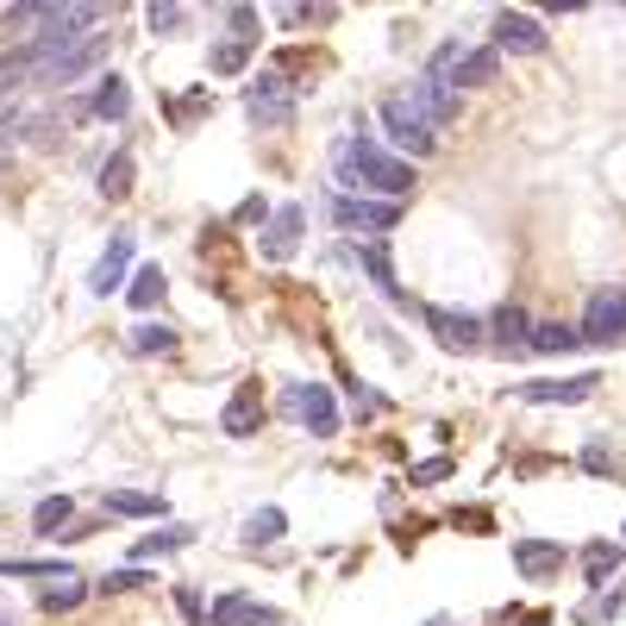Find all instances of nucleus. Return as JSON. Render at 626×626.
<instances>
[{
	"label": "nucleus",
	"instance_id": "obj_1",
	"mask_svg": "<svg viewBox=\"0 0 626 626\" xmlns=\"http://www.w3.org/2000/svg\"><path fill=\"white\" fill-rule=\"evenodd\" d=\"M107 20V7L100 0H82V7H13L7 13V25H20V32H32V45H70V38H88L95 25Z\"/></svg>",
	"mask_w": 626,
	"mask_h": 626
},
{
	"label": "nucleus",
	"instance_id": "obj_2",
	"mask_svg": "<svg viewBox=\"0 0 626 626\" xmlns=\"http://www.w3.org/2000/svg\"><path fill=\"white\" fill-rule=\"evenodd\" d=\"M339 170H345L351 182H364V188H382L389 200H401L407 188H414V163L389 157L376 138H351V145L339 150Z\"/></svg>",
	"mask_w": 626,
	"mask_h": 626
},
{
	"label": "nucleus",
	"instance_id": "obj_3",
	"mask_svg": "<svg viewBox=\"0 0 626 626\" xmlns=\"http://www.w3.org/2000/svg\"><path fill=\"white\" fill-rule=\"evenodd\" d=\"M107 45L113 38H100V32H88V38H70V45H32V82H75L82 70H95L100 57H107Z\"/></svg>",
	"mask_w": 626,
	"mask_h": 626
},
{
	"label": "nucleus",
	"instance_id": "obj_4",
	"mask_svg": "<svg viewBox=\"0 0 626 626\" xmlns=\"http://www.w3.org/2000/svg\"><path fill=\"white\" fill-rule=\"evenodd\" d=\"M382 132H389V145L414 150V157H432V145H439V138H432L439 125L426 120V113H420V107H414V100H407V95L382 100Z\"/></svg>",
	"mask_w": 626,
	"mask_h": 626
},
{
	"label": "nucleus",
	"instance_id": "obj_5",
	"mask_svg": "<svg viewBox=\"0 0 626 626\" xmlns=\"http://www.w3.org/2000/svg\"><path fill=\"white\" fill-rule=\"evenodd\" d=\"M582 345H626V289H596L589 295Z\"/></svg>",
	"mask_w": 626,
	"mask_h": 626
},
{
	"label": "nucleus",
	"instance_id": "obj_6",
	"mask_svg": "<svg viewBox=\"0 0 626 626\" xmlns=\"http://www.w3.org/2000/svg\"><path fill=\"white\" fill-rule=\"evenodd\" d=\"M332 225H339V232H389V225H401V200L332 195Z\"/></svg>",
	"mask_w": 626,
	"mask_h": 626
},
{
	"label": "nucleus",
	"instance_id": "obj_7",
	"mask_svg": "<svg viewBox=\"0 0 626 626\" xmlns=\"http://www.w3.org/2000/svg\"><path fill=\"white\" fill-rule=\"evenodd\" d=\"M289 414H295L314 439H332V432H339V401H332V389H320V382H295V389H289Z\"/></svg>",
	"mask_w": 626,
	"mask_h": 626
},
{
	"label": "nucleus",
	"instance_id": "obj_8",
	"mask_svg": "<svg viewBox=\"0 0 626 626\" xmlns=\"http://www.w3.org/2000/svg\"><path fill=\"white\" fill-rule=\"evenodd\" d=\"M495 50H514V57H539L545 50V25L532 20V13H495Z\"/></svg>",
	"mask_w": 626,
	"mask_h": 626
},
{
	"label": "nucleus",
	"instance_id": "obj_9",
	"mask_svg": "<svg viewBox=\"0 0 626 626\" xmlns=\"http://www.w3.org/2000/svg\"><path fill=\"white\" fill-rule=\"evenodd\" d=\"M132 250H138V238H132V232H120L113 245L100 250V263L88 270V289H95V295H113V289L125 282V270H132Z\"/></svg>",
	"mask_w": 626,
	"mask_h": 626
},
{
	"label": "nucleus",
	"instance_id": "obj_10",
	"mask_svg": "<svg viewBox=\"0 0 626 626\" xmlns=\"http://www.w3.org/2000/svg\"><path fill=\"white\" fill-rule=\"evenodd\" d=\"M426 332L445 351H476V339H482V326H476L470 314H451V307H432V314H426Z\"/></svg>",
	"mask_w": 626,
	"mask_h": 626
},
{
	"label": "nucleus",
	"instance_id": "obj_11",
	"mask_svg": "<svg viewBox=\"0 0 626 626\" xmlns=\"http://www.w3.org/2000/svg\"><path fill=\"white\" fill-rule=\"evenodd\" d=\"M200 626H282V614H275V607H257V601H245V596H220Z\"/></svg>",
	"mask_w": 626,
	"mask_h": 626
},
{
	"label": "nucleus",
	"instance_id": "obj_12",
	"mask_svg": "<svg viewBox=\"0 0 626 626\" xmlns=\"http://www.w3.org/2000/svg\"><path fill=\"white\" fill-rule=\"evenodd\" d=\"M589 389H601L596 376H570V382H526L520 395L532 407H576V401H589Z\"/></svg>",
	"mask_w": 626,
	"mask_h": 626
},
{
	"label": "nucleus",
	"instance_id": "obj_13",
	"mask_svg": "<svg viewBox=\"0 0 626 626\" xmlns=\"http://www.w3.org/2000/svg\"><path fill=\"white\" fill-rule=\"evenodd\" d=\"M295 245H300V207H275L270 232H263V257H270V263H289Z\"/></svg>",
	"mask_w": 626,
	"mask_h": 626
},
{
	"label": "nucleus",
	"instance_id": "obj_14",
	"mask_svg": "<svg viewBox=\"0 0 626 626\" xmlns=\"http://www.w3.org/2000/svg\"><path fill=\"white\" fill-rule=\"evenodd\" d=\"M407 100H414V107H420L432 125H445L451 113H457V88H451L445 75H426V82H420V88H414Z\"/></svg>",
	"mask_w": 626,
	"mask_h": 626
},
{
	"label": "nucleus",
	"instance_id": "obj_15",
	"mask_svg": "<svg viewBox=\"0 0 626 626\" xmlns=\"http://www.w3.org/2000/svg\"><path fill=\"white\" fill-rule=\"evenodd\" d=\"M245 107H250V120H263V125H282V120H289V95H282V82H275V75H263V82L250 88Z\"/></svg>",
	"mask_w": 626,
	"mask_h": 626
},
{
	"label": "nucleus",
	"instance_id": "obj_16",
	"mask_svg": "<svg viewBox=\"0 0 626 626\" xmlns=\"http://www.w3.org/2000/svg\"><path fill=\"white\" fill-rule=\"evenodd\" d=\"M514 564L526 576H551L564 564V545H551V539H514Z\"/></svg>",
	"mask_w": 626,
	"mask_h": 626
},
{
	"label": "nucleus",
	"instance_id": "obj_17",
	"mask_svg": "<svg viewBox=\"0 0 626 626\" xmlns=\"http://www.w3.org/2000/svg\"><path fill=\"white\" fill-rule=\"evenodd\" d=\"M495 75H501V50H470L457 63V75H451V88H489Z\"/></svg>",
	"mask_w": 626,
	"mask_h": 626
},
{
	"label": "nucleus",
	"instance_id": "obj_18",
	"mask_svg": "<svg viewBox=\"0 0 626 626\" xmlns=\"http://www.w3.org/2000/svg\"><path fill=\"white\" fill-rule=\"evenodd\" d=\"M107 514H125V520H157V514H163V495H138V489H107Z\"/></svg>",
	"mask_w": 626,
	"mask_h": 626
},
{
	"label": "nucleus",
	"instance_id": "obj_19",
	"mask_svg": "<svg viewBox=\"0 0 626 626\" xmlns=\"http://www.w3.org/2000/svg\"><path fill=\"white\" fill-rule=\"evenodd\" d=\"M495 339H501V351H532V320H526L520 307H501V314H495Z\"/></svg>",
	"mask_w": 626,
	"mask_h": 626
},
{
	"label": "nucleus",
	"instance_id": "obj_20",
	"mask_svg": "<svg viewBox=\"0 0 626 626\" xmlns=\"http://www.w3.org/2000/svg\"><path fill=\"white\" fill-rule=\"evenodd\" d=\"M125 107H132L125 82H120V75H100V82H95V120H125Z\"/></svg>",
	"mask_w": 626,
	"mask_h": 626
},
{
	"label": "nucleus",
	"instance_id": "obj_21",
	"mask_svg": "<svg viewBox=\"0 0 626 626\" xmlns=\"http://www.w3.org/2000/svg\"><path fill=\"white\" fill-rule=\"evenodd\" d=\"M282 507H257V514H250L245 520V545H275V539H282Z\"/></svg>",
	"mask_w": 626,
	"mask_h": 626
},
{
	"label": "nucleus",
	"instance_id": "obj_22",
	"mask_svg": "<svg viewBox=\"0 0 626 626\" xmlns=\"http://www.w3.org/2000/svg\"><path fill=\"white\" fill-rule=\"evenodd\" d=\"M188 539H195L188 526H163V532H150V539H138V545H132V557L145 564V557H157V551H182Z\"/></svg>",
	"mask_w": 626,
	"mask_h": 626
},
{
	"label": "nucleus",
	"instance_id": "obj_23",
	"mask_svg": "<svg viewBox=\"0 0 626 626\" xmlns=\"http://www.w3.org/2000/svg\"><path fill=\"white\" fill-rule=\"evenodd\" d=\"M163 289H170V282H163V270H157V263H145V270L132 275V289H125V295H132V307H157V300H163Z\"/></svg>",
	"mask_w": 626,
	"mask_h": 626
},
{
	"label": "nucleus",
	"instance_id": "obj_24",
	"mask_svg": "<svg viewBox=\"0 0 626 626\" xmlns=\"http://www.w3.org/2000/svg\"><path fill=\"white\" fill-rule=\"evenodd\" d=\"M582 570H589V582H607V576L621 570V545H607V539H596V545L582 551Z\"/></svg>",
	"mask_w": 626,
	"mask_h": 626
},
{
	"label": "nucleus",
	"instance_id": "obj_25",
	"mask_svg": "<svg viewBox=\"0 0 626 626\" xmlns=\"http://www.w3.org/2000/svg\"><path fill=\"white\" fill-rule=\"evenodd\" d=\"M576 345H582V332H570V326H539L532 332V351H545V357H564Z\"/></svg>",
	"mask_w": 626,
	"mask_h": 626
},
{
	"label": "nucleus",
	"instance_id": "obj_26",
	"mask_svg": "<svg viewBox=\"0 0 626 626\" xmlns=\"http://www.w3.org/2000/svg\"><path fill=\"white\" fill-rule=\"evenodd\" d=\"M100 195H107V200H125V195H132V157H125V150L107 163V170H100Z\"/></svg>",
	"mask_w": 626,
	"mask_h": 626
},
{
	"label": "nucleus",
	"instance_id": "obj_27",
	"mask_svg": "<svg viewBox=\"0 0 626 626\" xmlns=\"http://www.w3.org/2000/svg\"><path fill=\"white\" fill-rule=\"evenodd\" d=\"M250 426H257V389H245V395L225 407V432H232V439H245Z\"/></svg>",
	"mask_w": 626,
	"mask_h": 626
},
{
	"label": "nucleus",
	"instance_id": "obj_28",
	"mask_svg": "<svg viewBox=\"0 0 626 626\" xmlns=\"http://www.w3.org/2000/svg\"><path fill=\"white\" fill-rule=\"evenodd\" d=\"M357 263H364V270L376 275V289L401 295V289H395V270H389V250H382V245H364V250H357Z\"/></svg>",
	"mask_w": 626,
	"mask_h": 626
},
{
	"label": "nucleus",
	"instance_id": "obj_29",
	"mask_svg": "<svg viewBox=\"0 0 626 626\" xmlns=\"http://www.w3.org/2000/svg\"><path fill=\"white\" fill-rule=\"evenodd\" d=\"M82 596H88V589H82V576H63V582L45 596V614H70V607H82Z\"/></svg>",
	"mask_w": 626,
	"mask_h": 626
},
{
	"label": "nucleus",
	"instance_id": "obj_30",
	"mask_svg": "<svg viewBox=\"0 0 626 626\" xmlns=\"http://www.w3.org/2000/svg\"><path fill=\"white\" fill-rule=\"evenodd\" d=\"M132 351H138V357H157V351H175V332H170V326H138V332H132Z\"/></svg>",
	"mask_w": 626,
	"mask_h": 626
},
{
	"label": "nucleus",
	"instance_id": "obj_31",
	"mask_svg": "<svg viewBox=\"0 0 626 626\" xmlns=\"http://www.w3.org/2000/svg\"><path fill=\"white\" fill-rule=\"evenodd\" d=\"M70 514H75V501H70V495H50V501H38L32 526H38V532H57V526L70 520Z\"/></svg>",
	"mask_w": 626,
	"mask_h": 626
},
{
	"label": "nucleus",
	"instance_id": "obj_32",
	"mask_svg": "<svg viewBox=\"0 0 626 626\" xmlns=\"http://www.w3.org/2000/svg\"><path fill=\"white\" fill-rule=\"evenodd\" d=\"M0 576H25V582H32V576H50V582H63V564H38V557H13V564H0Z\"/></svg>",
	"mask_w": 626,
	"mask_h": 626
},
{
	"label": "nucleus",
	"instance_id": "obj_33",
	"mask_svg": "<svg viewBox=\"0 0 626 626\" xmlns=\"http://www.w3.org/2000/svg\"><path fill=\"white\" fill-rule=\"evenodd\" d=\"M207 63H213V75H238V70H245V45H220Z\"/></svg>",
	"mask_w": 626,
	"mask_h": 626
},
{
	"label": "nucleus",
	"instance_id": "obj_34",
	"mask_svg": "<svg viewBox=\"0 0 626 626\" xmlns=\"http://www.w3.org/2000/svg\"><path fill=\"white\" fill-rule=\"evenodd\" d=\"M145 20H150V32H182V25H188V13H182V7H150Z\"/></svg>",
	"mask_w": 626,
	"mask_h": 626
},
{
	"label": "nucleus",
	"instance_id": "obj_35",
	"mask_svg": "<svg viewBox=\"0 0 626 626\" xmlns=\"http://www.w3.org/2000/svg\"><path fill=\"white\" fill-rule=\"evenodd\" d=\"M445 476H451V457H432V464L414 470V482H445Z\"/></svg>",
	"mask_w": 626,
	"mask_h": 626
},
{
	"label": "nucleus",
	"instance_id": "obj_36",
	"mask_svg": "<svg viewBox=\"0 0 626 626\" xmlns=\"http://www.w3.org/2000/svg\"><path fill=\"white\" fill-rule=\"evenodd\" d=\"M100 589H107V596H113V589H145V570H120V576H107Z\"/></svg>",
	"mask_w": 626,
	"mask_h": 626
},
{
	"label": "nucleus",
	"instance_id": "obj_37",
	"mask_svg": "<svg viewBox=\"0 0 626 626\" xmlns=\"http://www.w3.org/2000/svg\"><path fill=\"white\" fill-rule=\"evenodd\" d=\"M175 601H182V614H188V621H207V614H200V596H195V589H175Z\"/></svg>",
	"mask_w": 626,
	"mask_h": 626
},
{
	"label": "nucleus",
	"instance_id": "obj_38",
	"mask_svg": "<svg viewBox=\"0 0 626 626\" xmlns=\"http://www.w3.org/2000/svg\"><path fill=\"white\" fill-rule=\"evenodd\" d=\"M582 470H614V464H607V451H601V445H589V451H582Z\"/></svg>",
	"mask_w": 626,
	"mask_h": 626
},
{
	"label": "nucleus",
	"instance_id": "obj_39",
	"mask_svg": "<svg viewBox=\"0 0 626 626\" xmlns=\"http://www.w3.org/2000/svg\"><path fill=\"white\" fill-rule=\"evenodd\" d=\"M0 120H13V95H0Z\"/></svg>",
	"mask_w": 626,
	"mask_h": 626
},
{
	"label": "nucleus",
	"instance_id": "obj_40",
	"mask_svg": "<svg viewBox=\"0 0 626 626\" xmlns=\"http://www.w3.org/2000/svg\"><path fill=\"white\" fill-rule=\"evenodd\" d=\"M621 539H626V526H621Z\"/></svg>",
	"mask_w": 626,
	"mask_h": 626
},
{
	"label": "nucleus",
	"instance_id": "obj_41",
	"mask_svg": "<svg viewBox=\"0 0 626 626\" xmlns=\"http://www.w3.org/2000/svg\"><path fill=\"white\" fill-rule=\"evenodd\" d=\"M0 626H7V621H0Z\"/></svg>",
	"mask_w": 626,
	"mask_h": 626
}]
</instances>
